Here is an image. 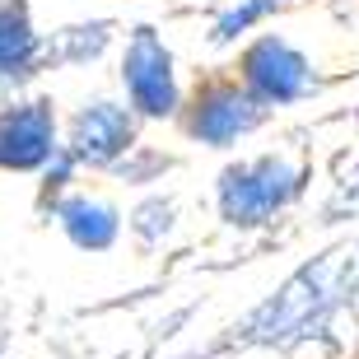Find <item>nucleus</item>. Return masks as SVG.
Instances as JSON below:
<instances>
[{
    "instance_id": "20e7f679",
    "label": "nucleus",
    "mask_w": 359,
    "mask_h": 359,
    "mask_svg": "<svg viewBox=\"0 0 359 359\" xmlns=\"http://www.w3.org/2000/svg\"><path fill=\"white\" fill-rule=\"evenodd\" d=\"M262 121V103H257L252 93L243 89L233 80H215L196 93V103H191V135L205 140V145H233L238 135H248Z\"/></svg>"
},
{
    "instance_id": "9d476101",
    "label": "nucleus",
    "mask_w": 359,
    "mask_h": 359,
    "mask_svg": "<svg viewBox=\"0 0 359 359\" xmlns=\"http://www.w3.org/2000/svg\"><path fill=\"white\" fill-rule=\"evenodd\" d=\"M168 229H173V205H168V201H145V205H140V210H135V233H140V238H159V233H168Z\"/></svg>"
},
{
    "instance_id": "7ed1b4c3",
    "label": "nucleus",
    "mask_w": 359,
    "mask_h": 359,
    "mask_svg": "<svg viewBox=\"0 0 359 359\" xmlns=\"http://www.w3.org/2000/svg\"><path fill=\"white\" fill-rule=\"evenodd\" d=\"M308 84H313V70H308L304 52H294L285 38H257L243 52V89L262 107L294 103V98L308 93Z\"/></svg>"
},
{
    "instance_id": "39448f33",
    "label": "nucleus",
    "mask_w": 359,
    "mask_h": 359,
    "mask_svg": "<svg viewBox=\"0 0 359 359\" xmlns=\"http://www.w3.org/2000/svg\"><path fill=\"white\" fill-rule=\"evenodd\" d=\"M56 154V117L52 103H14L0 112V168H14V173H28V168H42V163Z\"/></svg>"
},
{
    "instance_id": "f03ea898",
    "label": "nucleus",
    "mask_w": 359,
    "mask_h": 359,
    "mask_svg": "<svg viewBox=\"0 0 359 359\" xmlns=\"http://www.w3.org/2000/svg\"><path fill=\"white\" fill-rule=\"evenodd\" d=\"M121 80L131 93V107L145 117H173L177 112V75L173 52L159 42L154 28H135L121 56Z\"/></svg>"
},
{
    "instance_id": "1a4fd4ad",
    "label": "nucleus",
    "mask_w": 359,
    "mask_h": 359,
    "mask_svg": "<svg viewBox=\"0 0 359 359\" xmlns=\"http://www.w3.org/2000/svg\"><path fill=\"white\" fill-rule=\"evenodd\" d=\"M271 10H276V0H238L233 10L219 14V24H215V42H233L238 33H248L252 24H262Z\"/></svg>"
},
{
    "instance_id": "423d86ee",
    "label": "nucleus",
    "mask_w": 359,
    "mask_h": 359,
    "mask_svg": "<svg viewBox=\"0 0 359 359\" xmlns=\"http://www.w3.org/2000/svg\"><path fill=\"white\" fill-rule=\"evenodd\" d=\"M135 145V121L126 107L117 103H89L75 112V126H70V159L75 163H103L121 159L126 149Z\"/></svg>"
},
{
    "instance_id": "f257e3e1",
    "label": "nucleus",
    "mask_w": 359,
    "mask_h": 359,
    "mask_svg": "<svg viewBox=\"0 0 359 359\" xmlns=\"http://www.w3.org/2000/svg\"><path fill=\"white\" fill-rule=\"evenodd\" d=\"M299 191V173L276 154L243 159L219 173V215L238 229L266 224L276 210H285Z\"/></svg>"
},
{
    "instance_id": "0eeeda50",
    "label": "nucleus",
    "mask_w": 359,
    "mask_h": 359,
    "mask_svg": "<svg viewBox=\"0 0 359 359\" xmlns=\"http://www.w3.org/2000/svg\"><path fill=\"white\" fill-rule=\"evenodd\" d=\"M61 229L70 233V243L75 248H84V252H103V248H112L117 243V210L112 205H103V201H89V196H75L61 205Z\"/></svg>"
},
{
    "instance_id": "6e6552de",
    "label": "nucleus",
    "mask_w": 359,
    "mask_h": 359,
    "mask_svg": "<svg viewBox=\"0 0 359 359\" xmlns=\"http://www.w3.org/2000/svg\"><path fill=\"white\" fill-rule=\"evenodd\" d=\"M38 61V33L24 0H0V75H28Z\"/></svg>"
}]
</instances>
